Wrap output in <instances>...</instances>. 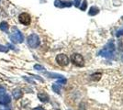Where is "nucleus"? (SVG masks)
<instances>
[{
  "instance_id": "1",
  "label": "nucleus",
  "mask_w": 123,
  "mask_h": 110,
  "mask_svg": "<svg viewBox=\"0 0 123 110\" xmlns=\"http://www.w3.org/2000/svg\"><path fill=\"white\" fill-rule=\"evenodd\" d=\"M9 38L13 43H22L24 41L23 35L20 32V30L16 27L13 28V34L9 35Z\"/></svg>"
},
{
  "instance_id": "2",
  "label": "nucleus",
  "mask_w": 123,
  "mask_h": 110,
  "mask_svg": "<svg viewBox=\"0 0 123 110\" xmlns=\"http://www.w3.org/2000/svg\"><path fill=\"white\" fill-rule=\"evenodd\" d=\"M40 43H41V41H40V38L39 36L35 33L33 34H30L28 37V44L30 48L32 49H35L37 47L40 46Z\"/></svg>"
},
{
  "instance_id": "3",
  "label": "nucleus",
  "mask_w": 123,
  "mask_h": 110,
  "mask_svg": "<svg viewBox=\"0 0 123 110\" xmlns=\"http://www.w3.org/2000/svg\"><path fill=\"white\" fill-rule=\"evenodd\" d=\"M113 52H114V44L113 43H108L107 46L106 47L104 50L100 51L99 55L106 57V58H112L113 56Z\"/></svg>"
},
{
  "instance_id": "4",
  "label": "nucleus",
  "mask_w": 123,
  "mask_h": 110,
  "mask_svg": "<svg viewBox=\"0 0 123 110\" xmlns=\"http://www.w3.org/2000/svg\"><path fill=\"white\" fill-rule=\"evenodd\" d=\"M71 60H72V62H73V63L75 64L76 66H79V67H81L84 65L85 63V61H84V58H83L82 55H80V54H73L72 55V57H71Z\"/></svg>"
},
{
  "instance_id": "5",
  "label": "nucleus",
  "mask_w": 123,
  "mask_h": 110,
  "mask_svg": "<svg viewBox=\"0 0 123 110\" xmlns=\"http://www.w3.org/2000/svg\"><path fill=\"white\" fill-rule=\"evenodd\" d=\"M18 20L21 24H23L25 26H29L31 22V17L28 13H21L18 16Z\"/></svg>"
},
{
  "instance_id": "6",
  "label": "nucleus",
  "mask_w": 123,
  "mask_h": 110,
  "mask_svg": "<svg viewBox=\"0 0 123 110\" xmlns=\"http://www.w3.org/2000/svg\"><path fill=\"white\" fill-rule=\"evenodd\" d=\"M11 99H10V96L6 94L5 92V89L3 88L2 90H0V104L1 105H7L10 103Z\"/></svg>"
},
{
  "instance_id": "7",
  "label": "nucleus",
  "mask_w": 123,
  "mask_h": 110,
  "mask_svg": "<svg viewBox=\"0 0 123 110\" xmlns=\"http://www.w3.org/2000/svg\"><path fill=\"white\" fill-rule=\"evenodd\" d=\"M56 62L61 66H66L69 63V58L65 54H58L56 56Z\"/></svg>"
},
{
  "instance_id": "8",
  "label": "nucleus",
  "mask_w": 123,
  "mask_h": 110,
  "mask_svg": "<svg viewBox=\"0 0 123 110\" xmlns=\"http://www.w3.org/2000/svg\"><path fill=\"white\" fill-rule=\"evenodd\" d=\"M54 6L57 7H65V6H71L72 3L71 2H65V1H62V0H55L54 2Z\"/></svg>"
},
{
  "instance_id": "9",
  "label": "nucleus",
  "mask_w": 123,
  "mask_h": 110,
  "mask_svg": "<svg viewBox=\"0 0 123 110\" xmlns=\"http://www.w3.org/2000/svg\"><path fill=\"white\" fill-rule=\"evenodd\" d=\"M38 97L43 103H47L49 102V95L46 93H39L38 94Z\"/></svg>"
},
{
  "instance_id": "10",
  "label": "nucleus",
  "mask_w": 123,
  "mask_h": 110,
  "mask_svg": "<svg viewBox=\"0 0 123 110\" xmlns=\"http://www.w3.org/2000/svg\"><path fill=\"white\" fill-rule=\"evenodd\" d=\"M12 95H13V97L15 99H20L22 97V92H21V90H19V89H14L13 91H12Z\"/></svg>"
},
{
  "instance_id": "11",
  "label": "nucleus",
  "mask_w": 123,
  "mask_h": 110,
  "mask_svg": "<svg viewBox=\"0 0 123 110\" xmlns=\"http://www.w3.org/2000/svg\"><path fill=\"white\" fill-rule=\"evenodd\" d=\"M9 29V26H8V23L6 21H2L0 23V29L4 32H7V30Z\"/></svg>"
},
{
  "instance_id": "12",
  "label": "nucleus",
  "mask_w": 123,
  "mask_h": 110,
  "mask_svg": "<svg viewBox=\"0 0 123 110\" xmlns=\"http://www.w3.org/2000/svg\"><path fill=\"white\" fill-rule=\"evenodd\" d=\"M98 12H99L98 7H96V6H91L88 14H89V16H96V14H98Z\"/></svg>"
},
{
  "instance_id": "13",
  "label": "nucleus",
  "mask_w": 123,
  "mask_h": 110,
  "mask_svg": "<svg viewBox=\"0 0 123 110\" xmlns=\"http://www.w3.org/2000/svg\"><path fill=\"white\" fill-rule=\"evenodd\" d=\"M45 74L47 76H49L50 78H64V76L58 74V73H45Z\"/></svg>"
},
{
  "instance_id": "14",
  "label": "nucleus",
  "mask_w": 123,
  "mask_h": 110,
  "mask_svg": "<svg viewBox=\"0 0 123 110\" xmlns=\"http://www.w3.org/2000/svg\"><path fill=\"white\" fill-rule=\"evenodd\" d=\"M53 90L55 92V93L57 94H60L61 93V87L59 84H53Z\"/></svg>"
},
{
  "instance_id": "15",
  "label": "nucleus",
  "mask_w": 123,
  "mask_h": 110,
  "mask_svg": "<svg viewBox=\"0 0 123 110\" xmlns=\"http://www.w3.org/2000/svg\"><path fill=\"white\" fill-rule=\"evenodd\" d=\"M34 69L37 70V71H41V72L45 71V68H44L43 66L40 65V64H35V65H34Z\"/></svg>"
},
{
  "instance_id": "16",
  "label": "nucleus",
  "mask_w": 123,
  "mask_h": 110,
  "mask_svg": "<svg viewBox=\"0 0 123 110\" xmlns=\"http://www.w3.org/2000/svg\"><path fill=\"white\" fill-rule=\"evenodd\" d=\"M0 52H8V48L4 45H1L0 44Z\"/></svg>"
},
{
  "instance_id": "17",
  "label": "nucleus",
  "mask_w": 123,
  "mask_h": 110,
  "mask_svg": "<svg viewBox=\"0 0 123 110\" xmlns=\"http://www.w3.org/2000/svg\"><path fill=\"white\" fill-rule=\"evenodd\" d=\"M86 6H87V1L86 0H84V3L82 4V6H80V9L81 10H86Z\"/></svg>"
},
{
  "instance_id": "18",
  "label": "nucleus",
  "mask_w": 123,
  "mask_h": 110,
  "mask_svg": "<svg viewBox=\"0 0 123 110\" xmlns=\"http://www.w3.org/2000/svg\"><path fill=\"white\" fill-rule=\"evenodd\" d=\"M23 79L24 80H26V81L28 82V83H30L31 84H35V83H34V81H32L31 79H29L27 76H23Z\"/></svg>"
},
{
  "instance_id": "19",
  "label": "nucleus",
  "mask_w": 123,
  "mask_h": 110,
  "mask_svg": "<svg viewBox=\"0 0 123 110\" xmlns=\"http://www.w3.org/2000/svg\"><path fill=\"white\" fill-rule=\"evenodd\" d=\"M122 35H123V28H122V29H118V30L116 36H117V37H120V36H122Z\"/></svg>"
},
{
  "instance_id": "20",
  "label": "nucleus",
  "mask_w": 123,
  "mask_h": 110,
  "mask_svg": "<svg viewBox=\"0 0 123 110\" xmlns=\"http://www.w3.org/2000/svg\"><path fill=\"white\" fill-rule=\"evenodd\" d=\"M58 84H66V79H64V78H61L60 80H58Z\"/></svg>"
},
{
  "instance_id": "21",
  "label": "nucleus",
  "mask_w": 123,
  "mask_h": 110,
  "mask_svg": "<svg viewBox=\"0 0 123 110\" xmlns=\"http://www.w3.org/2000/svg\"><path fill=\"white\" fill-rule=\"evenodd\" d=\"M80 2H81V0H75L74 4H75V6L76 7H78V6H80Z\"/></svg>"
},
{
  "instance_id": "22",
  "label": "nucleus",
  "mask_w": 123,
  "mask_h": 110,
  "mask_svg": "<svg viewBox=\"0 0 123 110\" xmlns=\"http://www.w3.org/2000/svg\"><path fill=\"white\" fill-rule=\"evenodd\" d=\"M32 110H45L43 107H41V106H37V107H35V108H33Z\"/></svg>"
},
{
  "instance_id": "23",
  "label": "nucleus",
  "mask_w": 123,
  "mask_h": 110,
  "mask_svg": "<svg viewBox=\"0 0 123 110\" xmlns=\"http://www.w3.org/2000/svg\"><path fill=\"white\" fill-rule=\"evenodd\" d=\"M7 47H10V48H11L12 50H15V47H14V46H12L11 44H7Z\"/></svg>"
},
{
  "instance_id": "24",
  "label": "nucleus",
  "mask_w": 123,
  "mask_h": 110,
  "mask_svg": "<svg viewBox=\"0 0 123 110\" xmlns=\"http://www.w3.org/2000/svg\"><path fill=\"white\" fill-rule=\"evenodd\" d=\"M5 110H11V108H10V107H8V106H7V107H6V108H5Z\"/></svg>"
}]
</instances>
